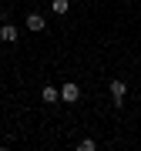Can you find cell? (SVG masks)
<instances>
[{"instance_id": "obj_1", "label": "cell", "mask_w": 141, "mask_h": 151, "mask_svg": "<svg viewBox=\"0 0 141 151\" xmlns=\"http://www.w3.org/2000/svg\"><path fill=\"white\" fill-rule=\"evenodd\" d=\"M108 91H111V104L114 108H124V97H128V81L124 77H114L108 84Z\"/></svg>"}, {"instance_id": "obj_2", "label": "cell", "mask_w": 141, "mask_h": 151, "mask_svg": "<svg viewBox=\"0 0 141 151\" xmlns=\"http://www.w3.org/2000/svg\"><path fill=\"white\" fill-rule=\"evenodd\" d=\"M60 101H64V104H77V101H81V87H77L74 81H64V84H60Z\"/></svg>"}, {"instance_id": "obj_3", "label": "cell", "mask_w": 141, "mask_h": 151, "mask_svg": "<svg viewBox=\"0 0 141 151\" xmlns=\"http://www.w3.org/2000/svg\"><path fill=\"white\" fill-rule=\"evenodd\" d=\"M24 24H27V30H34V34L47 30V20H44V14H37V10H30L27 17H24Z\"/></svg>"}, {"instance_id": "obj_4", "label": "cell", "mask_w": 141, "mask_h": 151, "mask_svg": "<svg viewBox=\"0 0 141 151\" xmlns=\"http://www.w3.org/2000/svg\"><path fill=\"white\" fill-rule=\"evenodd\" d=\"M40 97H44V104H60V87H54V84H44Z\"/></svg>"}, {"instance_id": "obj_5", "label": "cell", "mask_w": 141, "mask_h": 151, "mask_svg": "<svg viewBox=\"0 0 141 151\" xmlns=\"http://www.w3.org/2000/svg\"><path fill=\"white\" fill-rule=\"evenodd\" d=\"M0 40L4 44H17V27L14 24H0Z\"/></svg>"}, {"instance_id": "obj_6", "label": "cell", "mask_w": 141, "mask_h": 151, "mask_svg": "<svg viewBox=\"0 0 141 151\" xmlns=\"http://www.w3.org/2000/svg\"><path fill=\"white\" fill-rule=\"evenodd\" d=\"M50 10L54 14H67L70 10V0H50Z\"/></svg>"}, {"instance_id": "obj_7", "label": "cell", "mask_w": 141, "mask_h": 151, "mask_svg": "<svg viewBox=\"0 0 141 151\" xmlns=\"http://www.w3.org/2000/svg\"><path fill=\"white\" fill-rule=\"evenodd\" d=\"M77 148H81V151H94V148H98V141H91V138H81V141H77Z\"/></svg>"}, {"instance_id": "obj_8", "label": "cell", "mask_w": 141, "mask_h": 151, "mask_svg": "<svg viewBox=\"0 0 141 151\" xmlns=\"http://www.w3.org/2000/svg\"><path fill=\"white\" fill-rule=\"evenodd\" d=\"M0 4H4V0H0Z\"/></svg>"}]
</instances>
